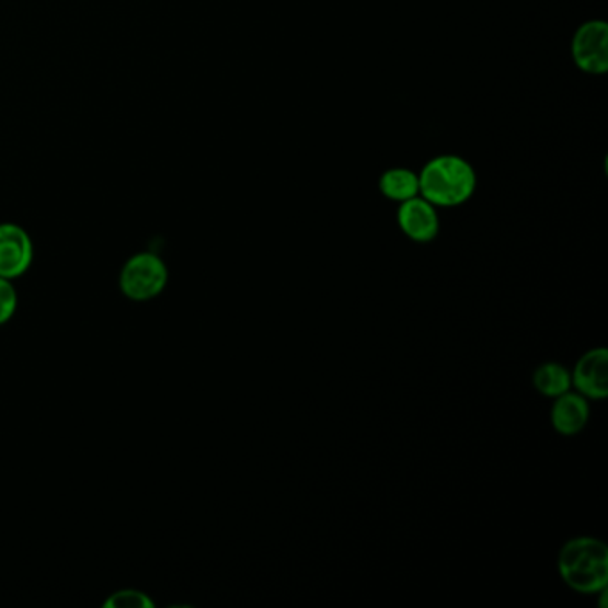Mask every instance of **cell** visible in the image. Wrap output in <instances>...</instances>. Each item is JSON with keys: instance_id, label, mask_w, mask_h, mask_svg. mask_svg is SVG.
<instances>
[{"instance_id": "8fae6325", "label": "cell", "mask_w": 608, "mask_h": 608, "mask_svg": "<svg viewBox=\"0 0 608 608\" xmlns=\"http://www.w3.org/2000/svg\"><path fill=\"white\" fill-rule=\"evenodd\" d=\"M107 608H152L153 601L149 594L138 589H121L110 594L104 601Z\"/></svg>"}, {"instance_id": "3957f363", "label": "cell", "mask_w": 608, "mask_h": 608, "mask_svg": "<svg viewBox=\"0 0 608 608\" xmlns=\"http://www.w3.org/2000/svg\"><path fill=\"white\" fill-rule=\"evenodd\" d=\"M168 266L153 252H138L125 261L118 277L122 295L133 302H150L164 291Z\"/></svg>"}, {"instance_id": "6da1fadb", "label": "cell", "mask_w": 608, "mask_h": 608, "mask_svg": "<svg viewBox=\"0 0 608 608\" xmlns=\"http://www.w3.org/2000/svg\"><path fill=\"white\" fill-rule=\"evenodd\" d=\"M557 570L571 590L601 594L608 587V548L598 537H573L557 557Z\"/></svg>"}, {"instance_id": "7a4b0ae2", "label": "cell", "mask_w": 608, "mask_h": 608, "mask_svg": "<svg viewBox=\"0 0 608 608\" xmlns=\"http://www.w3.org/2000/svg\"><path fill=\"white\" fill-rule=\"evenodd\" d=\"M420 175V197L436 207H459L477 190V172L470 161L456 153L432 158Z\"/></svg>"}, {"instance_id": "5b68a950", "label": "cell", "mask_w": 608, "mask_h": 608, "mask_svg": "<svg viewBox=\"0 0 608 608\" xmlns=\"http://www.w3.org/2000/svg\"><path fill=\"white\" fill-rule=\"evenodd\" d=\"M34 261V243L24 227L0 223V277L16 280L30 272Z\"/></svg>"}, {"instance_id": "9c48e42d", "label": "cell", "mask_w": 608, "mask_h": 608, "mask_svg": "<svg viewBox=\"0 0 608 608\" xmlns=\"http://www.w3.org/2000/svg\"><path fill=\"white\" fill-rule=\"evenodd\" d=\"M379 190L388 200L402 204L420 195V175L409 168H389L380 175Z\"/></svg>"}, {"instance_id": "277c9868", "label": "cell", "mask_w": 608, "mask_h": 608, "mask_svg": "<svg viewBox=\"0 0 608 608\" xmlns=\"http://www.w3.org/2000/svg\"><path fill=\"white\" fill-rule=\"evenodd\" d=\"M571 56L582 72L605 76L608 72L607 22L589 20L580 25L571 42Z\"/></svg>"}, {"instance_id": "52a82bcc", "label": "cell", "mask_w": 608, "mask_h": 608, "mask_svg": "<svg viewBox=\"0 0 608 608\" xmlns=\"http://www.w3.org/2000/svg\"><path fill=\"white\" fill-rule=\"evenodd\" d=\"M398 227L414 243H431L439 234V215L437 207L425 198H409L398 207Z\"/></svg>"}, {"instance_id": "ba28073f", "label": "cell", "mask_w": 608, "mask_h": 608, "mask_svg": "<svg viewBox=\"0 0 608 608\" xmlns=\"http://www.w3.org/2000/svg\"><path fill=\"white\" fill-rule=\"evenodd\" d=\"M589 417V400L576 391H567L561 397L553 398L550 420L557 434L564 437L576 436L587 426Z\"/></svg>"}, {"instance_id": "8992f818", "label": "cell", "mask_w": 608, "mask_h": 608, "mask_svg": "<svg viewBox=\"0 0 608 608\" xmlns=\"http://www.w3.org/2000/svg\"><path fill=\"white\" fill-rule=\"evenodd\" d=\"M571 383L576 393L587 400H605L608 397V351L605 346L585 352L571 371Z\"/></svg>"}, {"instance_id": "30bf717a", "label": "cell", "mask_w": 608, "mask_h": 608, "mask_svg": "<svg viewBox=\"0 0 608 608\" xmlns=\"http://www.w3.org/2000/svg\"><path fill=\"white\" fill-rule=\"evenodd\" d=\"M534 388L542 394V397L553 398L567 393L573 388L571 383V371L561 363H544L534 371Z\"/></svg>"}, {"instance_id": "7c38bea8", "label": "cell", "mask_w": 608, "mask_h": 608, "mask_svg": "<svg viewBox=\"0 0 608 608\" xmlns=\"http://www.w3.org/2000/svg\"><path fill=\"white\" fill-rule=\"evenodd\" d=\"M19 309V291L10 278L0 277V326L13 320Z\"/></svg>"}]
</instances>
